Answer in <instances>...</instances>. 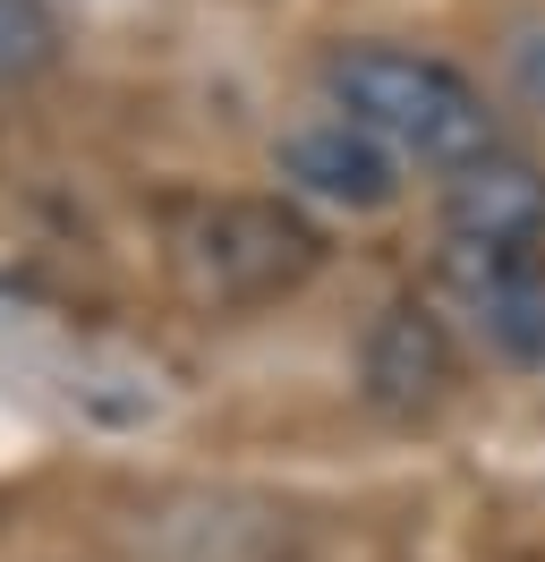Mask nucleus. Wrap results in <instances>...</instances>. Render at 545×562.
<instances>
[{"mask_svg": "<svg viewBox=\"0 0 545 562\" xmlns=\"http://www.w3.org/2000/svg\"><path fill=\"white\" fill-rule=\"evenodd\" d=\"M315 86H324V111L358 120L375 145H392L401 162H426V171H460L477 154H494V103L469 69H452L435 52H409V43H333L315 60Z\"/></svg>", "mask_w": 545, "mask_h": 562, "instance_id": "nucleus-1", "label": "nucleus"}, {"mask_svg": "<svg viewBox=\"0 0 545 562\" xmlns=\"http://www.w3.org/2000/svg\"><path fill=\"white\" fill-rule=\"evenodd\" d=\"M324 265V231L299 196H188L163 213V273L204 316H256Z\"/></svg>", "mask_w": 545, "mask_h": 562, "instance_id": "nucleus-2", "label": "nucleus"}, {"mask_svg": "<svg viewBox=\"0 0 545 562\" xmlns=\"http://www.w3.org/2000/svg\"><path fill=\"white\" fill-rule=\"evenodd\" d=\"M272 171H281V196H307V205H333V213H383L401 196V154L375 145L341 111L290 120L272 137Z\"/></svg>", "mask_w": 545, "mask_h": 562, "instance_id": "nucleus-4", "label": "nucleus"}, {"mask_svg": "<svg viewBox=\"0 0 545 562\" xmlns=\"http://www.w3.org/2000/svg\"><path fill=\"white\" fill-rule=\"evenodd\" d=\"M443 290L469 307L477 333H486L511 367H537L545 358V247L452 239L443 247Z\"/></svg>", "mask_w": 545, "mask_h": 562, "instance_id": "nucleus-5", "label": "nucleus"}, {"mask_svg": "<svg viewBox=\"0 0 545 562\" xmlns=\"http://www.w3.org/2000/svg\"><path fill=\"white\" fill-rule=\"evenodd\" d=\"M511 77H520L529 103H545V18H529V26L511 35Z\"/></svg>", "mask_w": 545, "mask_h": 562, "instance_id": "nucleus-8", "label": "nucleus"}, {"mask_svg": "<svg viewBox=\"0 0 545 562\" xmlns=\"http://www.w3.org/2000/svg\"><path fill=\"white\" fill-rule=\"evenodd\" d=\"M443 231L452 239H486V247H537L545 239V162L537 154H477L460 171H443Z\"/></svg>", "mask_w": 545, "mask_h": 562, "instance_id": "nucleus-6", "label": "nucleus"}, {"mask_svg": "<svg viewBox=\"0 0 545 562\" xmlns=\"http://www.w3.org/2000/svg\"><path fill=\"white\" fill-rule=\"evenodd\" d=\"M460 384V350H452V324L426 299H392L383 316L358 333V401L392 426L435 418Z\"/></svg>", "mask_w": 545, "mask_h": 562, "instance_id": "nucleus-3", "label": "nucleus"}, {"mask_svg": "<svg viewBox=\"0 0 545 562\" xmlns=\"http://www.w3.org/2000/svg\"><path fill=\"white\" fill-rule=\"evenodd\" d=\"M52 60H60L52 0H0V94H9V86H34Z\"/></svg>", "mask_w": 545, "mask_h": 562, "instance_id": "nucleus-7", "label": "nucleus"}]
</instances>
